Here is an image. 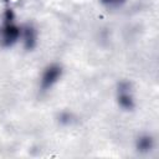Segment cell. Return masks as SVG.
I'll use <instances>...</instances> for the list:
<instances>
[{"label":"cell","mask_w":159,"mask_h":159,"mask_svg":"<svg viewBox=\"0 0 159 159\" xmlns=\"http://www.w3.org/2000/svg\"><path fill=\"white\" fill-rule=\"evenodd\" d=\"M76 122V116L72 112L63 111L58 114V123L61 125H72Z\"/></svg>","instance_id":"obj_7"},{"label":"cell","mask_w":159,"mask_h":159,"mask_svg":"<svg viewBox=\"0 0 159 159\" xmlns=\"http://www.w3.org/2000/svg\"><path fill=\"white\" fill-rule=\"evenodd\" d=\"M114 97H116L117 106L123 112H132L135 109L137 98H135V93H134L132 82H129L127 80L119 81L116 86Z\"/></svg>","instance_id":"obj_3"},{"label":"cell","mask_w":159,"mask_h":159,"mask_svg":"<svg viewBox=\"0 0 159 159\" xmlns=\"http://www.w3.org/2000/svg\"><path fill=\"white\" fill-rule=\"evenodd\" d=\"M21 39V25L15 20L12 10H6L4 14V21L0 27V46L10 48L15 46Z\"/></svg>","instance_id":"obj_1"},{"label":"cell","mask_w":159,"mask_h":159,"mask_svg":"<svg viewBox=\"0 0 159 159\" xmlns=\"http://www.w3.org/2000/svg\"><path fill=\"white\" fill-rule=\"evenodd\" d=\"M63 66L58 62H51L47 63L39 77V84L37 88L40 91V93H47L50 92L63 77Z\"/></svg>","instance_id":"obj_2"},{"label":"cell","mask_w":159,"mask_h":159,"mask_svg":"<svg viewBox=\"0 0 159 159\" xmlns=\"http://www.w3.org/2000/svg\"><path fill=\"white\" fill-rule=\"evenodd\" d=\"M37 39H39L37 30L32 25L26 24V25L21 26V39H20V41L22 42V46L26 51H32L37 46Z\"/></svg>","instance_id":"obj_5"},{"label":"cell","mask_w":159,"mask_h":159,"mask_svg":"<svg viewBox=\"0 0 159 159\" xmlns=\"http://www.w3.org/2000/svg\"><path fill=\"white\" fill-rule=\"evenodd\" d=\"M155 145H157L155 137L148 132H143V133L138 134L134 139V150L142 155L152 153L154 150Z\"/></svg>","instance_id":"obj_4"},{"label":"cell","mask_w":159,"mask_h":159,"mask_svg":"<svg viewBox=\"0 0 159 159\" xmlns=\"http://www.w3.org/2000/svg\"><path fill=\"white\" fill-rule=\"evenodd\" d=\"M128 0H99V4L107 10H118L125 5Z\"/></svg>","instance_id":"obj_6"}]
</instances>
